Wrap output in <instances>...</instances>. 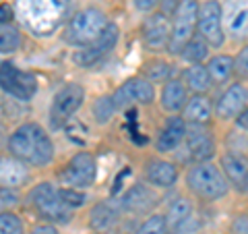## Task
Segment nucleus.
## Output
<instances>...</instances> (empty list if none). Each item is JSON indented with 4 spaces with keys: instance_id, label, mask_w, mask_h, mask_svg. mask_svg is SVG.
I'll return each instance as SVG.
<instances>
[{
    "instance_id": "obj_1",
    "label": "nucleus",
    "mask_w": 248,
    "mask_h": 234,
    "mask_svg": "<svg viewBox=\"0 0 248 234\" xmlns=\"http://www.w3.org/2000/svg\"><path fill=\"white\" fill-rule=\"evenodd\" d=\"M9 151L29 166L42 168L48 166L54 158V143L44 127L37 122H25L11 133Z\"/></svg>"
},
{
    "instance_id": "obj_2",
    "label": "nucleus",
    "mask_w": 248,
    "mask_h": 234,
    "mask_svg": "<svg viewBox=\"0 0 248 234\" xmlns=\"http://www.w3.org/2000/svg\"><path fill=\"white\" fill-rule=\"evenodd\" d=\"M188 189L201 199L215 201L228 195V178L211 162H197L186 174Z\"/></svg>"
},
{
    "instance_id": "obj_3",
    "label": "nucleus",
    "mask_w": 248,
    "mask_h": 234,
    "mask_svg": "<svg viewBox=\"0 0 248 234\" xmlns=\"http://www.w3.org/2000/svg\"><path fill=\"white\" fill-rule=\"evenodd\" d=\"M108 23L110 21H108L104 11L95 9V6L81 9L79 13H75V17L71 21H68V25L64 29V40L73 46L85 48V46H89L97 40Z\"/></svg>"
},
{
    "instance_id": "obj_4",
    "label": "nucleus",
    "mask_w": 248,
    "mask_h": 234,
    "mask_svg": "<svg viewBox=\"0 0 248 234\" xmlns=\"http://www.w3.org/2000/svg\"><path fill=\"white\" fill-rule=\"evenodd\" d=\"M197 15H199L197 0H180L178 2L174 11L172 29H170V42H168V50L172 54H180L184 46L195 37Z\"/></svg>"
},
{
    "instance_id": "obj_5",
    "label": "nucleus",
    "mask_w": 248,
    "mask_h": 234,
    "mask_svg": "<svg viewBox=\"0 0 248 234\" xmlns=\"http://www.w3.org/2000/svg\"><path fill=\"white\" fill-rule=\"evenodd\" d=\"M29 203L35 207V212L44 216L46 220L58 222V224H66L71 220V207H66L58 197V191L54 189V184L50 183H40L37 186L29 191L27 195Z\"/></svg>"
},
{
    "instance_id": "obj_6",
    "label": "nucleus",
    "mask_w": 248,
    "mask_h": 234,
    "mask_svg": "<svg viewBox=\"0 0 248 234\" xmlns=\"http://www.w3.org/2000/svg\"><path fill=\"white\" fill-rule=\"evenodd\" d=\"M0 89L21 102H29L37 91V79L33 73L23 71L13 62H2L0 65Z\"/></svg>"
},
{
    "instance_id": "obj_7",
    "label": "nucleus",
    "mask_w": 248,
    "mask_h": 234,
    "mask_svg": "<svg viewBox=\"0 0 248 234\" xmlns=\"http://www.w3.org/2000/svg\"><path fill=\"white\" fill-rule=\"evenodd\" d=\"M197 29L201 37L207 42V46L219 48L226 40L223 33V17H221V4L217 0H207L203 6H199L197 15Z\"/></svg>"
},
{
    "instance_id": "obj_8",
    "label": "nucleus",
    "mask_w": 248,
    "mask_h": 234,
    "mask_svg": "<svg viewBox=\"0 0 248 234\" xmlns=\"http://www.w3.org/2000/svg\"><path fill=\"white\" fill-rule=\"evenodd\" d=\"M95 176H97V162L87 151L75 153L60 174L62 183L75 186V189H87V186L95 183Z\"/></svg>"
},
{
    "instance_id": "obj_9",
    "label": "nucleus",
    "mask_w": 248,
    "mask_h": 234,
    "mask_svg": "<svg viewBox=\"0 0 248 234\" xmlns=\"http://www.w3.org/2000/svg\"><path fill=\"white\" fill-rule=\"evenodd\" d=\"M83 100H85V89L79 83L64 85V87L54 96V102L50 108V120H52L54 127L56 129L64 127L66 120L83 106Z\"/></svg>"
},
{
    "instance_id": "obj_10",
    "label": "nucleus",
    "mask_w": 248,
    "mask_h": 234,
    "mask_svg": "<svg viewBox=\"0 0 248 234\" xmlns=\"http://www.w3.org/2000/svg\"><path fill=\"white\" fill-rule=\"evenodd\" d=\"M118 25H114V23H108L106 29L99 33V37L93 44L85 46V50H79L75 54V62L79 67H93L97 65L99 60H104L108 54L114 50L116 42H118Z\"/></svg>"
},
{
    "instance_id": "obj_11",
    "label": "nucleus",
    "mask_w": 248,
    "mask_h": 234,
    "mask_svg": "<svg viewBox=\"0 0 248 234\" xmlns=\"http://www.w3.org/2000/svg\"><path fill=\"white\" fill-rule=\"evenodd\" d=\"M112 100H114L116 110H118V108H128L133 104L147 106L155 100V89L149 81L143 79V77H133V79L124 81L120 87L114 91Z\"/></svg>"
},
{
    "instance_id": "obj_12",
    "label": "nucleus",
    "mask_w": 248,
    "mask_h": 234,
    "mask_svg": "<svg viewBox=\"0 0 248 234\" xmlns=\"http://www.w3.org/2000/svg\"><path fill=\"white\" fill-rule=\"evenodd\" d=\"M170 29H172V23L168 21V15H166V13L151 15V17L145 21V25H143V40H145V46H147V48H149L151 52L168 50Z\"/></svg>"
},
{
    "instance_id": "obj_13",
    "label": "nucleus",
    "mask_w": 248,
    "mask_h": 234,
    "mask_svg": "<svg viewBox=\"0 0 248 234\" xmlns=\"http://www.w3.org/2000/svg\"><path fill=\"white\" fill-rule=\"evenodd\" d=\"M203 124H192V129H186V150L192 162H209L215 153V141L209 135V131L201 129Z\"/></svg>"
},
{
    "instance_id": "obj_14",
    "label": "nucleus",
    "mask_w": 248,
    "mask_h": 234,
    "mask_svg": "<svg viewBox=\"0 0 248 234\" xmlns=\"http://www.w3.org/2000/svg\"><path fill=\"white\" fill-rule=\"evenodd\" d=\"M246 104H248V89L242 83H234L217 100L215 114L219 116L221 120H230V118H234L242 108H246Z\"/></svg>"
},
{
    "instance_id": "obj_15",
    "label": "nucleus",
    "mask_w": 248,
    "mask_h": 234,
    "mask_svg": "<svg viewBox=\"0 0 248 234\" xmlns=\"http://www.w3.org/2000/svg\"><path fill=\"white\" fill-rule=\"evenodd\" d=\"M155 205V195L145 184H135L122 195L120 207L130 214H145Z\"/></svg>"
},
{
    "instance_id": "obj_16",
    "label": "nucleus",
    "mask_w": 248,
    "mask_h": 234,
    "mask_svg": "<svg viewBox=\"0 0 248 234\" xmlns=\"http://www.w3.org/2000/svg\"><path fill=\"white\" fill-rule=\"evenodd\" d=\"M221 17H226L228 29L234 35H248V0H230L226 9H221Z\"/></svg>"
},
{
    "instance_id": "obj_17",
    "label": "nucleus",
    "mask_w": 248,
    "mask_h": 234,
    "mask_svg": "<svg viewBox=\"0 0 248 234\" xmlns=\"http://www.w3.org/2000/svg\"><path fill=\"white\" fill-rule=\"evenodd\" d=\"M186 137V122L182 116H172L157 137V151H174Z\"/></svg>"
},
{
    "instance_id": "obj_18",
    "label": "nucleus",
    "mask_w": 248,
    "mask_h": 234,
    "mask_svg": "<svg viewBox=\"0 0 248 234\" xmlns=\"http://www.w3.org/2000/svg\"><path fill=\"white\" fill-rule=\"evenodd\" d=\"M27 181V166L25 162L17 160L15 155L0 158V186L17 189Z\"/></svg>"
},
{
    "instance_id": "obj_19",
    "label": "nucleus",
    "mask_w": 248,
    "mask_h": 234,
    "mask_svg": "<svg viewBox=\"0 0 248 234\" xmlns=\"http://www.w3.org/2000/svg\"><path fill=\"white\" fill-rule=\"evenodd\" d=\"M211 114H213V104L205 93H197L190 100H186V104L182 108V118L184 122H190V124H205L211 118Z\"/></svg>"
},
{
    "instance_id": "obj_20",
    "label": "nucleus",
    "mask_w": 248,
    "mask_h": 234,
    "mask_svg": "<svg viewBox=\"0 0 248 234\" xmlns=\"http://www.w3.org/2000/svg\"><path fill=\"white\" fill-rule=\"evenodd\" d=\"M147 181L153 186H159V189H170L178 181V168L172 162L151 160L149 166H147Z\"/></svg>"
},
{
    "instance_id": "obj_21",
    "label": "nucleus",
    "mask_w": 248,
    "mask_h": 234,
    "mask_svg": "<svg viewBox=\"0 0 248 234\" xmlns=\"http://www.w3.org/2000/svg\"><path fill=\"white\" fill-rule=\"evenodd\" d=\"M221 172L230 183L242 186L248 178V158L242 153L228 151L221 155Z\"/></svg>"
},
{
    "instance_id": "obj_22",
    "label": "nucleus",
    "mask_w": 248,
    "mask_h": 234,
    "mask_svg": "<svg viewBox=\"0 0 248 234\" xmlns=\"http://www.w3.org/2000/svg\"><path fill=\"white\" fill-rule=\"evenodd\" d=\"M186 100H188V89L180 79H170L166 81L164 89H161V106L168 112H178L182 110Z\"/></svg>"
},
{
    "instance_id": "obj_23",
    "label": "nucleus",
    "mask_w": 248,
    "mask_h": 234,
    "mask_svg": "<svg viewBox=\"0 0 248 234\" xmlns=\"http://www.w3.org/2000/svg\"><path fill=\"white\" fill-rule=\"evenodd\" d=\"M118 207H116L112 201H102L97 203L95 207L91 209V216H89V224L95 232H104V230H110L118 222Z\"/></svg>"
},
{
    "instance_id": "obj_24",
    "label": "nucleus",
    "mask_w": 248,
    "mask_h": 234,
    "mask_svg": "<svg viewBox=\"0 0 248 234\" xmlns=\"http://www.w3.org/2000/svg\"><path fill=\"white\" fill-rule=\"evenodd\" d=\"M192 217V203L190 199L186 197H176L172 203L168 207V216H166V224H168V230H180L182 226L188 222Z\"/></svg>"
},
{
    "instance_id": "obj_25",
    "label": "nucleus",
    "mask_w": 248,
    "mask_h": 234,
    "mask_svg": "<svg viewBox=\"0 0 248 234\" xmlns=\"http://www.w3.org/2000/svg\"><path fill=\"white\" fill-rule=\"evenodd\" d=\"M207 73L213 85H223L230 81V77L234 75V58L228 54H217L207 62Z\"/></svg>"
},
{
    "instance_id": "obj_26",
    "label": "nucleus",
    "mask_w": 248,
    "mask_h": 234,
    "mask_svg": "<svg viewBox=\"0 0 248 234\" xmlns=\"http://www.w3.org/2000/svg\"><path fill=\"white\" fill-rule=\"evenodd\" d=\"M182 83L186 85V89H192V91H197V93H205L209 87H211V79H209V73H207V68L203 65H192L188 68H184V73H182Z\"/></svg>"
},
{
    "instance_id": "obj_27",
    "label": "nucleus",
    "mask_w": 248,
    "mask_h": 234,
    "mask_svg": "<svg viewBox=\"0 0 248 234\" xmlns=\"http://www.w3.org/2000/svg\"><path fill=\"white\" fill-rule=\"evenodd\" d=\"M21 48V33L9 23L0 25V54H13Z\"/></svg>"
},
{
    "instance_id": "obj_28",
    "label": "nucleus",
    "mask_w": 248,
    "mask_h": 234,
    "mask_svg": "<svg viewBox=\"0 0 248 234\" xmlns=\"http://www.w3.org/2000/svg\"><path fill=\"white\" fill-rule=\"evenodd\" d=\"M207 52H209V46H207V42L203 40V37H192V40L188 42L182 48V58L186 60V62H192V65H197V62H201V60H205L207 58Z\"/></svg>"
},
{
    "instance_id": "obj_29",
    "label": "nucleus",
    "mask_w": 248,
    "mask_h": 234,
    "mask_svg": "<svg viewBox=\"0 0 248 234\" xmlns=\"http://www.w3.org/2000/svg\"><path fill=\"white\" fill-rule=\"evenodd\" d=\"M114 112H116V106H114L112 96H102L99 100H95V104H93V116H95V120L99 124L110 122Z\"/></svg>"
},
{
    "instance_id": "obj_30",
    "label": "nucleus",
    "mask_w": 248,
    "mask_h": 234,
    "mask_svg": "<svg viewBox=\"0 0 248 234\" xmlns=\"http://www.w3.org/2000/svg\"><path fill=\"white\" fill-rule=\"evenodd\" d=\"M58 197H60L62 203L71 209L83 207L87 203V195H85L81 189H75V186H62V189H58Z\"/></svg>"
},
{
    "instance_id": "obj_31",
    "label": "nucleus",
    "mask_w": 248,
    "mask_h": 234,
    "mask_svg": "<svg viewBox=\"0 0 248 234\" xmlns=\"http://www.w3.org/2000/svg\"><path fill=\"white\" fill-rule=\"evenodd\" d=\"M166 232H168L166 216H161V214L149 216L137 230V234H166Z\"/></svg>"
},
{
    "instance_id": "obj_32",
    "label": "nucleus",
    "mask_w": 248,
    "mask_h": 234,
    "mask_svg": "<svg viewBox=\"0 0 248 234\" xmlns=\"http://www.w3.org/2000/svg\"><path fill=\"white\" fill-rule=\"evenodd\" d=\"M0 234H23L21 217L13 212H0Z\"/></svg>"
},
{
    "instance_id": "obj_33",
    "label": "nucleus",
    "mask_w": 248,
    "mask_h": 234,
    "mask_svg": "<svg viewBox=\"0 0 248 234\" xmlns=\"http://www.w3.org/2000/svg\"><path fill=\"white\" fill-rule=\"evenodd\" d=\"M170 65L168 62H164V60H153V62H149V65L145 67V73H147V77H149L151 81H164V79H168L170 77Z\"/></svg>"
},
{
    "instance_id": "obj_34",
    "label": "nucleus",
    "mask_w": 248,
    "mask_h": 234,
    "mask_svg": "<svg viewBox=\"0 0 248 234\" xmlns=\"http://www.w3.org/2000/svg\"><path fill=\"white\" fill-rule=\"evenodd\" d=\"M234 73H238L240 77H248V44L234 58Z\"/></svg>"
},
{
    "instance_id": "obj_35",
    "label": "nucleus",
    "mask_w": 248,
    "mask_h": 234,
    "mask_svg": "<svg viewBox=\"0 0 248 234\" xmlns=\"http://www.w3.org/2000/svg\"><path fill=\"white\" fill-rule=\"evenodd\" d=\"M232 232L234 234H248V216H236L234 222H232Z\"/></svg>"
},
{
    "instance_id": "obj_36",
    "label": "nucleus",
    "mask_w": 248,
    "mask_h": 234,
    "mask_svg": "<svg viewBox=\"0 0 248 234\" xmlns=\"http://www.w3.org/2000/svg\"><path fill=\"white\" fill-rule=\"evenodd\" d=\"M234 118H236V127L248 133V106L242 108V110H240V112L234 116Z\"/></svg>"
},
{
    "instance_id": "obj_37",
    "label": "nucleus",
    "mask_w": 248,
    "mask_h": 234,
    "mask_svg": "<svg viewBox=\"0 0 248 234\" xmlns=\"http://www.w3.org/2000/svg\"><path fill=\"white\" fill-rule=\"evenodd\" d=\"M157 2H161V0H135V6L141 13H149L157 6Z\"/></svg>"
},
{
    "instance_id": "obj_38",
    "label": "nucleus",
    "mask_w": 248,
    "mask_h": 234,
    "mask_svg": "<svg viewBox=\"0 0 248 234\" xmlns=\"http://www.w3.org/2000/svg\"><path fill=\"white\" fill-rule=\"evenodd\" d=\"M13 19V9L9 4H0V25L2 23H11Z\"/></svg>"
},
{
    "instance_id": "obj_39",
    "label": "nucleus",
    "mask_w": 248,
    "mask_h": 234,
    "mask_svg": "<svg viewBox=\"0 0 248 234\" xmlns=\"http://www.w3.org/2000/svg\"><path fill=\"white\" fill-rule=\"evenodd\" d=\"M31 234H58V230L52 224H37Z\"/></svg>"
},
{
    "instance_id": "obj_40",
    "label": "nucleus",
    "mask_w": 248,
    "mask_h": 234,
    "mask_svg": "<svg viewBox=\"0 0 248 234\" xmlns=\"http://www.w3.org/2000/svg\"><path fill=\"white\" fill-rule=\"evenodd\" d=\"M128 172H130V170H128V168H124V170H120V174H118V176H116V183H114V186H112V195H116V193H118V191H120V186H122V178H124V176H128Z\"/></svg>"
},
{
    "instance_id": "obj_41",
    "label": "nucleus",
    "mask_w": 248,
    "mask_h": 234,
    "mask_svg": "<svg viewBox=\"0 0 248 234\" xmlns=\"http://www.w3.org/2000/svg\"><path fill=\"white\" fill-rule=\"evenodd\" d=\"M2 143H4V137H2V131H0V147H2Z\"/></svg>"
}]
</instances>
